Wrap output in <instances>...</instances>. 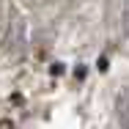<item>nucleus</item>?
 <instances>
[{
	"label": "nucleus",
	"mask_w": 129,
	"mask_h": 129,
	"mask_svg": "<svg viewBox=\"0 0 129 129\" xmlns=\"http://www.w3.org/2000/svg\"><path fill=\"white\" fill-rule=\"evenodd\" d=\"M118 121H121V126L129 129V85L121 91V96H118Z\"/></svg>",
	"instance_id": "nucleus-1"
},
{
	"label": "nucleus",
	"mask_w": 129,
	"mask_h": 129,
	"mask_svg": "<svg viewBox=\"0 0 129 129\" xmlns=\"http://www.w3.org/2000/svg\"><path fill=\"white\" fill-rule=\"evenodd\" d=\"M121 25H124V36L129 39V0H124V11H121Z\"/></svg>",
	"instance_id": "nucleus-2"
},
{
	"label": "nucleus",
	"mask_w": 129,
	"mask_h": 129,
	"mask_svg": "<svg viewBox=\"0 0 129 129\" xmlns=\"http://www.w3.org/2000/svg\"><path fill=\"white\" fill-rule=\"evenodd\" d=\"M39 3H60V0H39Z\"/></svg>",
	"instance_id": "nucleus-3"
}]
</instances>
